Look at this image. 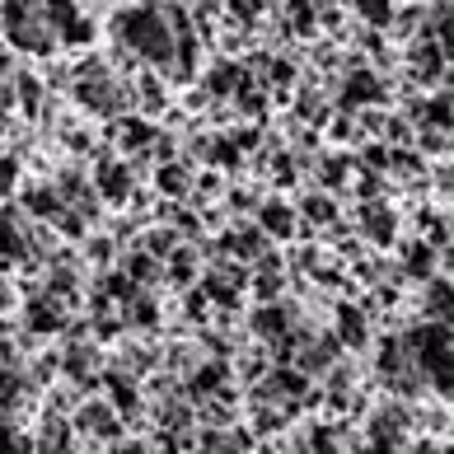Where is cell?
<instances>
[{"instance_id": "cell-1", "label": "cell", "mask_w": 454, "mask_h": 454, "mask_svg": "<svg viewBox=\"0 0 454 454\" xmlns=\"http://www.w3.org/2000/svg\"><path fill=\"white\" fill-rule=\"evenodd\" d=\"M98 183H104V197L108 201L127 197V169H117V164H104V169H98Z\"/></svg>"}, {"instance_id": "cell-2", "label": "cell", "mask_w": 454, "mask_h": 454, "mask_svg": "<svg viewBox=\"0 0 454 454\" xmlns=\"http://www.w3.org/2000/svg\"><path fill=\"white\" fill-rule=\"evenodd\" d=\"M14 90H20V98H24V113H38V104H43V94H38V75H14Z\"/></svg>"}, {"instance_id": "cell-3", "label": "cell", "mask_w": 454, "mask_h": 454, "mask_svg": "<svg viewBox=\"0 0 454 454\" xmlns=\"http://www.w3.org/2000/svg\"><path fill=\"white\" fill-rule=\"evenodd\" d=\"M131 295H137V286H131L127 277H108V300H117V305H127Z\"/></svg>"}, {"instance_id": "cell-4", "label": "cell", "mask_w": 454, "mask_h": 454, "mask_svg": "<svg viewBox=\"0 0 454 454\" xmlns=\"http://www.w3.org/2000/svg\"><path fill=\"white\" fill-rule=\"evenodd\" d=\"M117 338V318H104V324H98V342H113Z\"/></svg>"}, {"instance_id": "cell-5", "label": "cell", "mask_w": 454, "mask_h": 454, "mask_svg": "<svg viewBox=\"0 0 454 454\" xmlns=\"http://www.w3.org/2000/svg\"><path fill=\"white\" fill-rule=\"evenodd\" d=\"M0 365H14V347H10L5 333H0Z\"/></svg>"}, {"instance_id": "cell-6", "label": "cell", "mask_w": 454, "mask_h": 454, "mask_svg": "<svg viewBox=\"0 0 454 454\" xmlns=\"http://www.w3.org/2000/svg\"><path fill=\"white\" fill-rule=\"evenodd\" d=\"M10 305H14V286L0 281V309H10Z\"/></svg>"}, {"instance_id": "cell-7", "label": "cell", "mask_w": 454, "mask_h": 454, "mask_svg": "<svg viewBox=\"0 0 454 454\" xmlns=\"http://www.w3.org/2000/svg\"><path fill=\"white\" fill-rule=\"evenodd\" d=\"M113 454H145V450H141V445H137V441H122V445H117V450H113Z\"/></svg>"}]
</instances>
